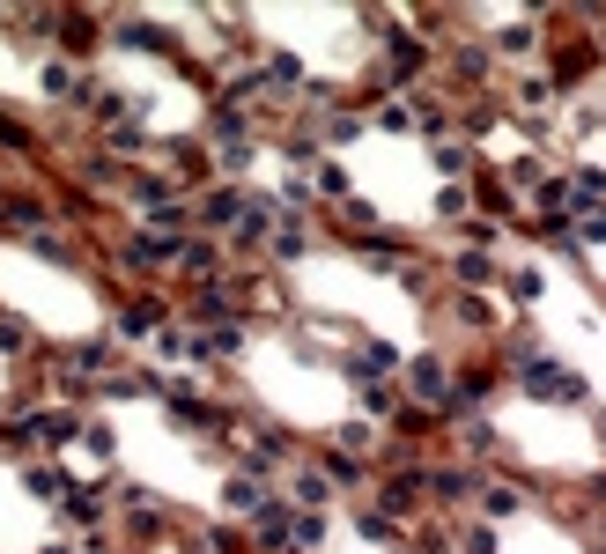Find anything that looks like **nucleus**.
Returning <instances> with one entry per match:
<instances>
[{"mask_svg":"<svg viewBox=\"0 0 606 554\" xmlns=\"http://www.w3.org/2000/svg\"><path fill=\"white\" fill-rule=\"evenodd\" d=\"M510 362H518V385L533 392V399H555V407H577L584 399V377L577 370H562L555 355H540L533 340H510Z\"/></svg>","mask_w":606,"mask_h":554,"instance_id":"f257e3e1","label":"nucleus"},{"mask_svg":"<svg viewBox=\"0 0 606 554\" xmlns=\"http://www.w3.org/2000/svg\"><path fill=\"white\" fill-rule=\"evenodd\" d=\"M400 377H407V392L422 399V414H444V399H451V370H444L437 355H414V362H400Z\"/></svg>","mask_w":606,"mask_h":554,"instance_id":"f03ea898","label":"nucleus"},{"mask_svg":"<svg viewBox=\"0 0 606 554\" xmlns=\"http://www.w3.org/2000/svg\"><path fill=\"white\" fill-rule=\"evenodd\" d=\"M185 318H193V326H208V333H215V326H244L237 289H230V281H200L193 303H185Z\"/></svg>","mask_w":606,"mask_h":554,"instance_id":"7ed1b4c3","label":"nucleus"},{"mask_svg":"<svg viewBox=\"0 0 606 554\" xmlns=\"http://www.w3.org/2000/svg\"><path fill=\"white\" fill-rule=\"evenodd\" d=\"M156 170H163L170 185H200L215 170V156H208V141H163V163Z\"/></svg>","mask_w":606,"mask_h":554,"instance_id":"20e7f679","label":"nucleus"},{"mask_svg":"<svg viewBox=\"0 0 606 554\" xmlns=\"http://www.w3.org/2000/svg\"><path fill=\"white\" fill-rule=\"evenodd\" d=\"M38 82H45L52 104H82V111H89V89H97V82L74 67V60H45V67H38Z\"/></svg>","mask_w":606,"mask_h":554,"instance_id":"39448f33","label":"nucleus"},{"mask_svg":"<svg viewBox=\"0 0 606 554\" xmlns=\"http://www.w3.org/2000/svg\"><path fill=\"white\" fill-rule=\"evenodd\" d=\"M429 60H437V52L422 45V38H392L385 60H378V82H414V74H429Z\"/></svg>","mask_w":606,"mask_h":554,"instance_id":"423d86ee","label":"nucleus"},{"mask_svg":"<svg viewBox=\"0 0 606 554\" xmlns=\"http://www.w3.org/2000/svg\"><path fill=\"white\" fill-rule=\"evenodd\" d=\"M348 370H355V377H363V385H385V377H400V355H392L385 340L355 333V348H348Z\"/></svg>","mask_w":606,"mask_h":554,"instance_id":"0eeeda50","label":"nucleus"},{"mask_svg":"<svg viewBox=\"0 0 606 554\" xmlns=\"http://www.w3.org/2000/svg\"><path fill=\"white\" fill-rule=\"evenodd\" d=\"M252 540L267 554H296V503H267L259 518H252Z\"/></svg>","mask_w":606,"mask_h":554,"instance_id":"6e6552de","label":"nucleus"},{"mask_svg":"<svg viewBox=\"0 0 606 554\" xmlns=\"http://www.w3.org/2000/svg\"><path fill=\"white\" fill-rule=\"evenodd\" d=\"M429 503V481H422V466H400V473H385V518H407V510Z\"/></svg>","mask_w":606,"mask_h":554,"instance_id":"1a4fd4ad","label":"nucleus"},{"mask_svg":"<svg viewBox=\"0 0 606 554\" xmlns=\"http://www.w3.org/2000/svg\"><path fill=\"white\" fill-rule=\"evenodd\" d=\"M267 503H274V488L259 481V473H230V481H222V510H230V518H259Z\"/></svg>","mask_w":606,"mask_h":554,"instance_id":"9d476101","label":"nucleus"},{"mask_svg":"<svg viewBox=\"0 0 606 554\" xmlns=\"http://www.w3.org/2000/svg\"><path fill=\"white\" fill-rule=\"evenodd\" d=\"M119 193H126V200H141L148 215H156V207H170V200H185V193H178V185H170V178H163L156 163H148V170H126V185H119Z\"/></svg>","mask_w":606,"mask_h":554,"instance_id":"9b49d317","label":"nucleus"},{"mask_svg":"<svg viewBox=\"0 0 606 554\" xmlns=\"http://www.w3.org/2000/svg\"><path fill=\"white\" fill-rule=\"evenodd\" d=\"M60 510H67L74 532H97L104 518H111V488H67V503H60Z\"/></svg>","mask_w":606,"mask_h":554,"instance_id":"f8f14e48","label":"nucleus"},{"mask_svg":"<svg viewBox=\"0 0 606 554\" xmlns=\"http://www.w3.org/2000/svg\"><path fill=\"white\" fill-rule=\"evenodd\" d=\"M52 38H67V52H97L104 15H82V8H67V15H52Z\"/></svg>","mask_w":606,"mask_h":554,"instance_id":"ddd939ff","label":"nucleus"},{"mask_svg":"<svg viewBox=\"0 0 606 554\" xmlns=\"http://www.w3.org/2000/svg\"><path fill=\"white\" fill-rule=\"evenodd\" d=\"M23 488H30V496H38V503H67V473H60V466H45V458H30V466H23Z\"/></svg>","mask_w":606,"mask_h":554,"instance_id":"4468645a","label":"nucleus"},{"mask_svg":"<svg viewBox=\"0 0 606 554\" xmlns=\"http://www.w3.org/2000/svg\"><path fill=\"white\" fill-rule=\"evenodd\" d=\"M215 244L208 237H178V259H170V274H200V281H215Z\"/></svg>","mask_w":606,"mask_h":554,"instance_id":"2eb2a0df","label":"nucleus"},{"mask_svg":"<svg viewBox=\"0 0 606 554\" xmlns=\"http://www.w3.org/2000/svg\"><path fill=\"white\" fill-rule=\"evenodd\" d=\"M496 119H503V104H488V97H474V104H459V111H451V126H459L466 141H481V134H496Z\"/></svg>","mask_w":606,"mask_h":554,"instance_id":"dca6fc26","label":"nucleus"},{"mask_svg":"<svg viewBox=\"0 0 606 554\" xmlns=\"http://www.w3.org/2000/svg\"><path fill=\"white\" fill-rule=\"evenodd\" d=\"M156 326H163V303H156V296H134V303H119V340L156 333Z\"/></svg>","mask_w":606,"mask_h":554,"instance_id":"f3484780","label":"nucleus"},{"mask_svg":"<svg viewBox=\"0 0 606 554\" xmlns=\"http://www.w3.org/2000/svg\"><path fill=\"white\" fill-rule=\"evenodd\" d=\"M318 473H326V488H363L370 481V466L363 458H348V451H326L318 458Z\"/></svg>","mask_w":606,"mask_h":554,"instance_id":"a211bd4d","label":"nucleus"},{"mask_svg":"<svg viewBox=\"0 0 606 554\" xmlns=\"http://www.w3.org/2000/svg\"><path fill=\"white\" fill-rule=\"evenodd\" d=\"M355 532H363L370 547H392V554H407V540H400V525H392L385 510H355Z\"/></svg>","mask_w":606,"mask_h":554,"instance_id":"6ab92c4d","label":"nucleus"},{"mask_svg":"<svg viewBox=\"0 0 606 554\" xmlns=\"http://www.w3.org/2000/svg\"><path fill=\"white\" fill-rule=\"evenodd\" d=\"M407 119H414V134H429V141L451 134V111H444L437 97H407Z\"/></svg>","mask_w":606,"mask_h":554,"instance_id":"aec40b11","label":"nucleus"},{"mask_svg":"<svg viewBox=\"0 0 606 554\" xmlns=\"http://www.w3.org/2000/svg\"><path fill=\"white\" fill-rule=\"evenodd\" d=\"M451 281H459L466 296H481V281H496V259H488V252H459V259H451Z\"/></svg>","mask_w":606,"mask_h":554,"instance_id":"412c9836","label":"nucleus"},{"mask_svg":"<svg viewBox=\"0 0 606 554\" xmlns=\"http://www.w3.org/2000/svg\"><path fill=\"white\" fill-rule=\"evenodd\" d=\"M104 141H111V148H126V156H141V148H148L141 111H119V119H104Z\"/></svg>","mask_w":606,"mask_h":554,"instance_id":"4be33fe9","label":"nucleus"},{"mask_svg":"<svg viewBox=\"0 0 606 554\" xmlns=\"http://www.w3.org/2000/svg\"><path fill=\"white\" fill-rule=\"evenodd\" d=\"M422 481H429V496H444V503H466L481 473H466V466H444V473H422Z\"/></svg>","mask_w":606,"mask_h":554,"instance_id":"5701e85b","label":"nucleus"},{"mask_svg":"<svg viewBox=\"0 0 606 554\" xmlns=\"http://www.w3.org/2000/svg\"><path fill=\"white\" fill-rule=\"evenodd\" d=\"M474 503H481L488 518H510V510L525 503V488H503V481H474Z\"/></svg>","mask_w":606,"mask_h":554,"instance_id":"b1692460","label":"nucleus"},{"mask_svg":"<svg viewBox=\"0 0 606 554\" xmlns=\"http://www.w3.org/2000/svg\"><path fill=\"white\" fill-rule=\"evenodd\" d=\"M304 185H311V193H326V200H348V170H340L333 156H318V163H311V178H304Z\"/></svg>","mask_w":606,"mask_h":554,"instance_id":"393cba45","label":"nucleus"},{"mask_svg":"<svg viewBox=\"0 0 606 554\" xmlns=\"http://www.w3.org/2000/svg\"><path fill=\"white\" fill-rule=\"evenodd\" d=\"M289 496H296V510H318V503H326V496H333V488H326V473H318V466H296Z\"/></svg>","mask_w":606,"mask_h":554,"instance_id":"a878e982","label":"nucleus"},{"mask_svg":"<svg viewBox=\"0 0 606 554\" xmlns=\"http://www.w3.org/2000/svg\"><path fill=\"white\" fill-rule=\"evenodd\" d=\"M355 407H363V414H378V422H392V414L407 407V399H400L392 385H363V392H355Z\"/></svg>","mask_w":606,"mask_h":554,"instance_id":"bb28decb","label":"nucleus"},{"mask_svg":"<svg viewBox=\"0 0 606 554\" xmlns=\"http://www.w3.org/2000/svg\"><path fill=\"white\" fill-rule=\"evenodd\" d=\"M459 444H466V451H488V458H496V451H503V436H496V429H488V422H481V414H466V422H459Z\"/></svg>","mask_w":606,"mask_h":554,"instance_id":"cd10ccee","label":"nucleus"},{"mask_svg":"<svg viewBox=\"0 0 606 554\" xmlns=\"http://www.w3.org/2000/svg\"><path fill=\"white\" fill-rule=\"evenodd\" d=\"M437 170H444V178H474V170H481V156H474V148H459V141H444L437 148Z\"/></svg>","mask_w":606,"mask_h":554,"instance_id":"c85d7f7f","label":"nucleus"},{"mask_svg":"<svg viewBox=\"0 0 606 554\" xmlns=\"http://www.w3.org/2000/svg\"><path fill=\"white\" fill-rule=\"evenodd\" d=\"M451 318H459V326H496V303H488V296H451Z\"/></svg>","mask_w":606,"mask_h":554,"instance_id":"c756f323","label":"nucleus"},{"mask_svg":"<svg viewBox=\"0 0 606 554\" xmlns=\"http://www.w3.org/2000/svg\"><path fill=\"white\" fill-rule=\"evenodd\" d=\"M503 281H510L518 303H540V289H547V274H540V266H518V274H503Z\"/></svg>","mask_w":606,"mask_h":554,"instance_id":"7c9ffc66","label":"nucleus"},{"mask_svg":"<svg viewBox=\"0 0 606 554\" xmlns=\"http://www.w3.org/2000/svg\"><path fill=\"white\" fill-rule=\"evenodd\" d=\"M340 222H348V230H363V237H378V207H370V200H340Z\"/></svg>","mask_w":606,"mask_h":554,"instance_id":"2f4dec72","label":"nucleus"},{"mask_svg":"<svg viewBox=\"0 0 606 554\" xmlns=\"http://www.w3.org/2000/svg\"><path fill=\"white\" fill-rule=\"evenodd\" d=\"M82 178H89V185H126V163H111V156H82Z\"/></svg>","mask_w":606,"mask_h":554,"instance_id":"473e14b6","label":"nucleus"},{"mask_svg":"<svg viewBox=\"0 0 606 554\" xmlns=\"http://www.w3.org/2000/svg\"><path fill=\"white\" fill-rule=\"evenodd\" d=\"M437 215L444 222H466V215H474V193H466V185H444V193H437Z\"/></svg>","mask_w":606,"mask_h":554,"instance_id":"72a5a7b5","label":"nucleus"},{"mask_svg":"<svg viewBox=\"0 0 606 554\" xmlns=\"http://www.w3.org/2000/svg\"><path fill=\"white\" fill-rule=\"evenodd\" d=\"M0 355H15V362L30 355V326L23 318H0Z\"/></svg>","mask_w":606,"mask_h":554,"instance_id":"f704fd0d","label":"nucleus"},{"mask_svg":"<svg viewBox=\"0 0 606 554\" xmlns=\"http://www.w3.org/2000/svg\"><path fill=\"white\" fill-rule=\"evenodd\" d=\"M451 540H459V554H496V532H488L481 518H474V525H459Z\"/></svg>","mask_w":606,"mask_h":554,"instance_id":"c9c22d12","label":"nucleus"},{"mask_svg":"<svg viewBox=\"0 0 606 554\" xmlns=\"http://www.w3.org/2000/svg\"><path fill=\"white\" fill-rule=\"evenodd\" d=\"M570 230H577V244H606V207H584V215H570Z\"/></svg>","mask_w":606,"mask_h":554,"instance_id":"e433bc0d","label":"nucleus"},{"mask_svg":"<svg viewBox=\"0 0 606 554\" xmlns=\"http://www.w3.org/2000/svg\"><path fill=\"white\" fill-rule=\"evenodd\" d=\"M318 540H326V518L318 510H296V554H311Z\"/></svg>","mask_w":606,"mask_h":554,"instance_id":"4c0bfd02","label":"nucleus"},{"mask_svg":"<svg viewBox=\"0 0 606 554\" xmlns=\"http://www.w3.org/2000/svg\"><path fill=\"white\" fill-rule=\"evenodd\" d=\"M378 126H385V134H414V119H407V97H385V104H378Z\"/></svg>","mask_w":606,"mask_h":554,"instance_id":"58836bf2","label":"nucleus"},{"mask_svg":"<svg viewBox=\"0 0 606 554\" xmlns=\"http://www.w3.org/2000/svg\"><path fill=\"white\" fill-rule=\"evenodd\" d=\"M363 134V111H326V141H355Z\"/></svg>","mask_w":606,"mask_h":554,"instance_id":"ea45409f","label":"nucleus"},{"mask_svg":"<svg viewBox=\"0 0 606 554\" xmlns=\"http://www.w3.org/2000/svg\"><path fill=\"white\" fill-rule=\"evenodd\" d=\"M451 67H459L466 82H488V52H481V45H466V52H451Z\"/></svg>","mask_w":606,"mask_h":554,"instance_id":"a19ab883","label":"nucleus"},{"mask_svg":"<svg viewBox=\"0 0 606 554\" xmlns=\"http://www.w3.org/2000/svg\"><path fill=\"white\" fill-rule=\"evenodd\" d=\"M518 104H533V111H547V104H555V82H547V74H540V82H525V89H518Z\"/></svg>","mask_w":606,"mask_h":554,"instance_id":"79ce46f5","label":"nucleus"},{"mask_svg":"<svg viewBox=\"0 0 606 554\" xmlns=\"http://www.w3.org/2000/svg\"><path fill=\"white\" fill-rule=\"evenodd\" d=\"M533 45H540V38H533V30H525V23H510L503 38H496V52H533Z\"/></svg>","mask_w":606,"mask_h":554,"instance_id":"37998d69","label":"nucleus"},{"mask_svg":"<svg viewBox=\"0 0 606 554\" xmlns=\"http://www.w3.org/2000/svg\"><path fill=\"white\" fill-rule=\"evenodd\" d=\"M599 429H606V414H599Z\"/></svg>","mask_w":606,"mask_h":554,"instance_id":"c03bdc74","label":"nucleus"},{"mask_svg":"<svg viewBox=\"0 0 606 554\" xmlns=\"http://www.w3.org/2000/svg\"><path fill=\"white\" fill-rule=\"evenodd\" d=\"M0 193H8V185H0Z\"/></svg>","mask_w":606,"mask_h":554,"instance_id":"a18cd8bd","label":"nucleus"}]
</instances>
